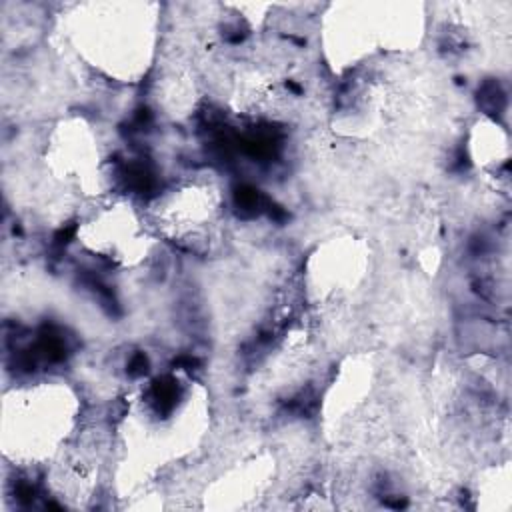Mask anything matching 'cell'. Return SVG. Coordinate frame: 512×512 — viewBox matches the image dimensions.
Segmentation results:
<instances>
[{
	"label": "cell",
	"mask_w": 512,
	"mask_h": 512,
	"mask_svg": "<svg viewBox=\"0 0 512 512\" xmlns=\"http://www.w3.org/2000/svg\"><path fill=\"white\" fill-rule=\"evenodd\" d=\"M60 382H34L14 388L4 398V450L14 460H38L66 442L74 400Z\"/></svg>",
	"instance_id": "6da1fadb"
},
{
	"label": "cell",
	"mask_w": 512,
	"mask_h": 512,
	"mask_svg": "<svg viewBox=\"0 0 512 512\" xmlns=\"http://www.w3.org/2000/svg\"><path fill=\"white\" fill-rule=\"evenodd\" d=\"M148 222L158 236L182 250H210L222 234V190L212 178H188L172 184L148 206Z\"/></svg>",
	"instance_id": "7a4b0ae2"
},
{
	"label": "cell",
	"mask_w": 512,
	"mask_h": 512,
	"mask_svg": "<svg viewBox=\"0 0 512 512\" xmlns=\"http://www.w3.org/2000/svg\"><path fill=\"white\" fill-rule=\"evenodd\" d=\"M148 218L128 200L102 198L78 224V244L114 266H136L148 252Z\"/></svg>",
	"instance_id": "3957f363"
}]
</instances>
